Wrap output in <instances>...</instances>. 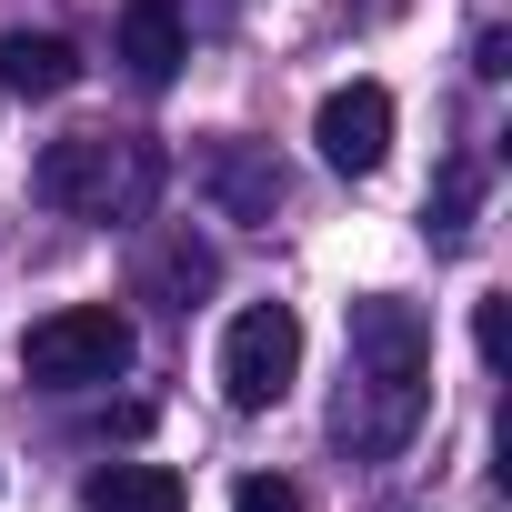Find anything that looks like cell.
Wrapping results in <instances>:
<instances>
[{
	"label": "cell",
	"mask_w": 512,
	"mask_h": 512,
	"mask_svg": "<svg viewBox=\"0 0 512 512\" xmlns=\"http://www.w3.org/2000/svg\"><path fill=\"white\" fill-rule=\"evenodd\" d=\"M432 412V322L392 292L352 302V352H342V392H332V442L352 462H392Z\"/></svg>",
	"instance_id": "obj_1"
},
{
	"label": "cell",
	"mask_w": 512,
	"mask_h": 512,
	"mask_svg": "<svg viewBox=\"0 0 512 512\" xmlns=\"http://www.w3.org/2000/svg\"><path fill=\"white\" fill-rule=\"evenodd\" d=\"M161 181H171V161H161L151 131H71L31 171V191L51 211H71V221H151Z\"/></svg>",
	"instance_id": "obj_2"
},
{
	"label": "cell",
	"mask_w": 512,
	"mask_h": 512,
	"mask_svg": "<svg viewBox=\"0 0 512 512\" xmlns=\"http://www.w3.org/2000/svg\"><path fill=\"white\" fill-rule=\"evenodd\" d=\"M21 372H31L41 392H101V382H121V372H131V312H111V302H71V312L31 322Z\"/></svg>",
	"instance_id": "obj_3"
},
{
	"label": "cell",
	"mask_w": 512,
	"mask_h": 512,
	"mask_svg": "<svg viewBox=\"0 0 512 512\" xmlns=\"http://www.w3.org/2000/svg\"><path fill=\"white\" fill-rule=\"evenodd\" d=\"M302 372V322L282 302H251L231 332H221V402L231 412H272Z\"/></svg>",
	"instance_id": "obj_4"
},
{
	"label": "cell",
	"mask_w": 512,
	"mask_h": 512,
	"mask_svg": "<svg viewBox=\"0 0 512 512\" xmlns=\"http://www.w3.org/2000/svg\"><path fill=\"white\" fill-rule=\"evenodd\" d=\"M191 181H201V201L221 211V221H241V231H272V211H282V161H272V141H201V161H191Z\"/></svg>",
	"instance_id": "obj_5"
},
{
	"label": "cell",
	"mask_w": 512,
	"mask_h": 512,
	"mask_svg": "<svg viewBox=\"0 0 512 512\" xmlns=\"http://www.w3.org/2000/svg\"><path fill=\"white\" fill-rule=\"evenodd\" d=\"M312 141H322V161L332 171H382V151H392V91L382 81H342L322 111H312Z\"/></svg>",
	"instance_id": "obj_6"
},
{
	"label": "cell",
	"mask_w": 512,
	"mask_h": 512,
	"mask_svg": "<svg viewBox=\"0 0 512 512\" xmlns=\"http://www.w3.org/2000/svg\"><path fill=\"white\" fill-rule=\"evenodd\" d=\"M211 282H221V251H211L191 221H171V231H151V241H141V272H131V292H141V302H161V312H201V302H211Z\"/></svg>",
	"instance_id": "obj_7"
},
{
	"label": "cell",
	"mask_w": 512,
	"mask_h": 512,
	"mask_svg": "<svg viewBox=\"0 0 512 512\" xmlns=\"http://www.w3.org/2000/svg\"><path fill=\"white\" fill-rule=\"evenodd\" d=\"M121 61L141 91H171L181 61H191V21H181V0H121Z\"/></svg>",
	"instance_id": "obj_8"
},
{
	"label": "cell",
	"mask_w": 512,
	"mask_h": 512,
	"mask_svg": "<svg viewBox=\"0 0 512 512\" xmlns=\"http://www.w3.org/2000/svg\"><path fill=\"white\" fill-rule=\"evenodd\" d=\"M81 81V51L61 31H0V91L11 101H61Z\"/></svg>",
	"instance_id": "obj_9"
},
{
	"label": "cell",
	"mask_w": 512,
	"mask_h": 512,
	"mask_svg": "<svg viewBox=\"0 0 512 512\" xmlns=\"http://www.w3.org/2000/svg\"><path fill=\"white\" fill-rule=\"evenodd\" d=\"M81 502H91V512H181L191 492H181L171 462H101V472L81 482Z\"/></svg>",
	"instance_id": "obj_10"
},
{
	"label": "cell",
	"mask_w": 512,
	"mask_h": 512,
	"mask_svg": "<svg viewBox=\"0 0 512 512\" xmlns=\"http://www.w3.org/2000/svg\"><path fill=\"white\" fill-rule=\"evenodd\" d=\"M472 211H482V161H452V171L432 181V201H422L432 251H462V241H472Z\"/></svg>",
	"instance_id": "obj_11"
},
{
	"label": "cell",
	"mask_w": 512,
	"mask_h": 512,
	"mask_svg": "<svg viewBox=\"0 0 512 512\" xmlns=\"http://www.w3.org/2000/svg\"><path fill=\"white\" fill-rule=\"evenodd\" d=\"M472 342H482V362H492V372L512 362V302H502V292H492V302L472 312Z\"/></svg>",
	"instance_id": "obj_12"
},
{
	"label": "cell",
	"mask_w": 512,
	"mask_h": 512,
	"mask_svg": "<svg viewBox=\"0 0 512 512\" xmlns=\"http://www.w3.org/2000/svg\"><path fill=\"white\" fill-rule=\"evenodd\" d=\"M231 512H312V502H302L292 482H272V472H251V482L231 492Z\"/></svg>",
	"instance_id": "obj_13"
}]
</instances>
